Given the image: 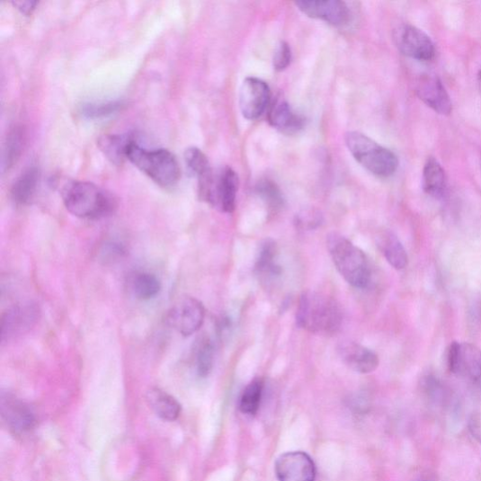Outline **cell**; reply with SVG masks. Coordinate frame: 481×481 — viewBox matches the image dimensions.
I'll list each match as a JSON object with an SVG mask.
<instances>
[{
    "instance_id": "d4e9b609",
    "label": "cell",
    "mask_w": 481,
    "mask_h": 481,
    "mask_svg": "<svg viewBox=\"0 0 481 481\" xmlns=\"http://www.w3.org/2000/svg\"><path fill=\"white\" fill-rule=\"evenodd\" d=\"M25 138L24 129L19 127L14 128L8 135L3 161L4 172L9 171L22 154Z\"/></svg>"
},
{
    "instance_id": "277c9868",
    "label": "cell",
    "mask_w": 481,
    "mask_h": 481,
    "mask_svg": "<svg viewBox=\"0 0 481 481\" xmlns=\"http://www.w3.org/2000/svg\"><path fill=\"white\" fill-rule=\"evenodd\" d=\"M127 159L162 187H174L180 180L178 160L170 151L148 150L133 140L129 146Z\"/></svg>"
},
{
    "instance_id": "8fae6325",
    "label": "cell",
    "mask_w": 481,
    "mask_h": 481,
    "mask_svg": "<svg viewBox=\"0 0 481 481\" xmlns=\"http://www.w3.org/2000/svg\"><path fill=\"white\" fill-rule=\"evenodd\" d=\"M280 481H315L316 468L305 452L292 451L280 456L275 466Z\"/></svg>"
},
{
    "instance_id": "ac0fdd59",
    "label": "cell",
    "mask_w": 481,
    "mask_h": 481,
    "mask_svg": "<svg viewBox=\"0 0 481 481\" xmlns=\"http://www.w3.org/2000/svg\"><path fill=\"white\" fill-rule=\"evenodd\" d=\"M279 247L273 239H265L260 245L255 263V272L262 281H270L282 274L278 263Z\"/></svg>"
},
{
    "instance_id": "484cf974",
    "label": "cell",
    "mask_w": 481,
    "mask_h": 481,
    "mask_svg": "<svg viewBox=\"0 0 481 481\" xmlns=\"http://www.w3.org/2000/svg\"><path fill=\"white\" fill-rule=\"evenodd\" d=\"M215 361V347L208 337L201 338L195 350V363L198 375L201 379L211 373Z\"/></svg>"
},
{
    "instance_id": "ffe728a7",
    "label": "cell",
    "mask_w": 481,
    "mask_h": 481,
    "mask_svg": "<svg viewBox=\"0 0 481 481\" xmlns=\"http://www.w3.org/2000/svg\"><path fill=\"white\" fill-rule=\"evenodd\" d=\"M376 245L394 269L403 270L407 266L406 250L399 238L393 233L386 231L376 236Z\"/></svg>"
},
{
    "instance_id": "2e32d148",
    "label": "cell",
    "mask_w": 481,
    "mask_h": 481,
    "mask_svg": "<svg viewBox=\"0 0 481 481\" xmlns=\"http://www.w3.org/2000/svg\"><path fill=\"white\" fill-rule=\"evenodd\" d=\"M338 351L343 361L355 372L369 374L379 366V355L357 343H343Z\"/></svg>"
},
{
    "instance_id": "4dcf8cb0",
    "label": "cell",
    "mask_w": 481,
    "mask_h": 481,
    "mask_svg": "<svg viewBox=\"0 0 481 481\" xmlns=\"http://www.w3.org/2000/svg\"><path fill=\"white\" fill-rule=\"evenodd\" d=\"M184 160L188 169L198 178H201L212 171L210 162L198 148H190L185 151Z\"/></svg>"
},
{
    "instance_id": "7a4b0ae2",
    "label": "cell",
    "mask_w": 481,
    "mask_h": 481,
    "mask_svg": "<svg viewBox=\"0 0 481 481\" xmlns=\"http://www.w3.org/2000/svg\"><path fill=\"white\" fill-rule=\"evenodd\" d=\"M67 211L82 219H100L114 213L113 196L98 185L85 181L67 183L61 192Z\"/></svg>"
},
{
    "instance_id": "4316f807",
    "label": "cell",
    "mask_w": 481,
    "mask_h": 481,
    "mask_svg": "<svg viewBox=\"0 0 481 481\" xmlns=\"http://www.w3.org/2000/svg\"><path fill=\"white\" fill-rule=\"evenodd\" d=\"M263 383L261 379H255L250 382L245 388L240 403V411L247 415H254L257 414L263 396Z\"/></svg>"
},
{
    "instance_id": "6da1fadb",
    "label": "cell",
    "mask_w": 481,
    "mask_h": 481,
    "mask_svg": "<svg viewBox=\"0 0 481 481\" xmlns=\"http://www.w3.org/2000/svg\"><path fill=\"white\" fill-rule=\"evenodd\" d=\"M297 325L309 333L333 336L343 324L342 309L336 300L316 290L304 291L297 310Z\"/></svg>"
},
{
    "instance_id": "1f68e13d",
    "label": "cell",
    "mask_w": 481,
    "mask_h": 481,
    "mask_svg": "<svg viewBox=\"0 0 481 481\" xmlns=\"http://www.w3.org/2000/svg\"><path fill=\"white\" fill-rule=\"evenodd\" d=\"M323 223V216L320 212L312 210H306L298 214L296 218L297 227L303 229V231H311L319 227Z\"/></svg>"
},
{
    "instance_id": "7c38bea8",
    "label": "cell",
    "mask_w": 481,
    "mask_h": 481,
    "mask_svg": "<svg viewBox=\"0 0 481 481\" xmlns=\"http://www.w3.org/2000/svg\"><path fill=\"white\" fill-rule=\"evenodd\" d=\"M39 315V308L31 303L17 305L8 309L3 316V343L14 340L30 331L37 323Z\"/></svg>"
},
{
    "instance_id": "603a6c76",
    "label": "cell",
    "mask_w": 481,
    "mask_h": 481,
    "mask_svg": "<svg viewBox=\"0 0 481 481\" xmlns=\"http://www.w3.org/2000/svg\"><path fill=\"white\" fill-rule=\"evenodd\" d=\"M133 140L128 135H104L99 138L98 146L112 163L120 164L127 158L129 146Z\"/></svg>"
},
{
    "instance_id": "9c48e42d",
    "label": "cell",
    "mask_w": 481,
    "mask_h": 481,
    "mask_svg": "<svg viewBox=\"0 0 481 481\" xmlns=\"http://www.w3.org/2000/svg\"><path fill=\"white\" fill-rule=\"evenodd\" d=\"M396 45L405 56L416 60L429 61L435 55L432 39L422 30L405 25L395 35Z\"/></svg>"
},
{
    "instance_id": "d6986e66",
    "label": "cell",
    "mask_w": 481,
    "mask_h": 481,
    "mask_svg": "<svg viewBox=\"0 0 481 481\" xmlns=\"http://www.w3.org/2000/svg\"><path fill=\"white\" fill-rule=\"evenodd\" d=\"M423 186L424 192L434 198L442 199L448 190V179L441 163L429 157L424 165Z\"/></svg>"
},
{
    "instance_id": "7402d4cb",
    "label": "cell",
    "mask_w": 481,
    "mask_h": 481,
    "mask_svg": "<svg viewBox=\"0 0 481 481\" xmlns=\"http://www.w3.org/2000/svg\"><path fill=\"white\" fill-rule=\"evenodd\" d=\"M40 181V174L36 167H30L18 177L12 187V199L19 205H26L34 199Z\"/></svg>"
},
{
    "instance_id": "5bb4252c",
    "label": "cell",
    "mask_w": 481,
    "mask_h": 481,
    "mask_svg": "<svg viewBox=\"0 0 481 481\" xmlns=\"http://www.w3.org/2000/svg\"><path fill=\"white\" fill-rule=\"evenodd\" d=\"M0 411L4 423L14 432L24 433L36 425V416L32 409L10 393L2 394Z\"/></svg>"
},
{
    "instance_id": "f1b7e54d",
    "label": "cell",
    "mask_w": 481,
    "mask_h": 481,
    "mask_svg": "<svg viewBox=\"0 0 481 481\" xmlns=\"http://www.w3.org/2000/svg\"><path fill=\"white\" fill-rule=\"evenodd\" d=\"M423 389L427 399L438 407H444L450 404L451 396L447 387L434 376H427L423 382Z\"/></svg>"
},
{
    "instance_id": "5b68a950",
    "label": "cell",
    "mask_w": 481,
    "mask_h": 481,
    "mask_svg": "<svg viewBox=\"0 0 481 481\" xmlns=\"http://www.w3.org/2000/svg\"><path fill=\"white\" fill-rule=\"evenodd\" d=\"M345 141L354 159L373 175L387 178L398 169V157L366 135L350 132L346 135Z\"/></svg>"
},
{
    "instance_id": "30bf717a",
    "label": "cell",
    "mask_w": 481,
    "mask_h": 481,
    "mask_svg": "<svg viewBox=\"0 0 481 481\" xmlns=\"http://www.w3.org/2000/svg\"><path fill=\"white\" fill-rule=\"evenodd\" d=\"M271 93L267 84L256 77H246L241 86L239 103L243 116L256 120L268 107Z\"/></svg>"
},
{
    "instance_id": "44dd1931",
    "label": "cell",
    "mask_w": 481,
    "mask_h": 481,
    "mask_svg": "<svg viewBox=\"0 0 481 481\" xmlns=\"http://www.w3.org/2000/svg\"><path fill=\"white\" fill-rule=\"evenodd\" d=\"M147 402L152 410L165 422H175L182 411L174 396L160 388L148 391Z\"/></svg>"
},
{
    "instance_id": "52a82bcc",
    "label": "cell",
    "mask_w": 481,
    "mask_h": 481,
    "mask_svg": "<svg viewBox=\"0 0 481 481\" xmlns=\"http://www.w3.org/2000/svg\"><path fill=\"white\" fill-rule=\"evenodd\" d=\"M450 372L481 389V350L468 343L454 342L448 351Z\"/></svg>"
},
{
    "instance_id": "d6a6232c",
    "label": "cell",
    "mask_w": 481,
    "mask_h": 481,
    "mask_svg": "<svg viewBox=\"0 0 481 481\" xmlns=\"http://www.w3.org/2000/svg\"><path fill=\"white\" fill-rule=\"evenodd\" d=\"M290 59V48L287 43H285V41H281L275 51L273 58V66L275 70L278 72L285 70L289 66Z\"/></svg>"
},
{
    "instance_id": "3957f363",
    "label": "cell",
    "mask_w": 481,
    "mask_h": 481,
    "mask_svg": "<svg viewBox=\"0 0 481 481\" xmlns=\"http://www.w3.org/2000/svg\"><path fill=\"white\" fill-rule=\"evenodd\" d=\"M326 245L341 276L354 288H367L371 281V269L363 251L336 233L328 235Z\"/></svg>"
},
{
    "instance_id": "f546056e",
    "label": "cell",
    "mask_w": 481,
    "mask_h": 481,
    "mask_svg": "<svg viewBox=\"0 0 481 481\" xmlns=\"http://www.w3.org/2000/svg\"><path fill=\"white\" fill-rule=\"evenodd\" d=\"M121 108L119 101L92 102L82 104L80 113L86 119L97 120L115 114Z\"/></svg>"
},
{
    "instance_id": "9a60e30c",
    "label": "cell",
    "mask_w": 481,
    "mask_h": 481,
    "mask_svg": "<svg viewBox=\"0 0 481 481\" xmlns=\"http://www.w3.org/2000/svg\"><path fill=\"white\" fill-rule=\"evenodd\" d=\"M415 92L429 108L438 114L450 115L452 111L451 99L438 76L426 74L417 79Z\"/></svg>"
},
{
    "instance_id": "83f0119b",
    "label": "cell",
    "mask_w": 481,
    "mask_h": 481,
    "mask_svg": "<svg viewBox=\"0 0 481 481\" xmlns=\"http://www.w3.org/2000/svg\"><path fill=\"white\" fill-rule=\"evenodd\" d=\"M256 192L270 212L278 213L281 210L284 206V198L274 182L268 179L262 180L256 186Z\"/></svg>"
},
{
    "instance_id": "e0dca14e",
    "label": "cell",
    "mask_w": 481,
    "mask_h": 481,
    "mask_svg": "<svg viewBox=\"0 0 481 481\" xmlns=\"http://www.w3.org/2000/svg\"><path fill=\"white\" fill-rule=\"evenodd\" d=\"M268 120L272 127L287 135L298 133L305 122L304 118L292 110L289 102L281 97L271 102Z\"/></svg>"
},
{
    "instance_id": "cb8c5ba5",
    "label": "cell",
    "mask_w": 481,
    "mask_h": 481,
    "mask_svg": "<svg viewBox=\"0 0 481 481\" xmlns=\"http://www.w3.org/2000/svg\"><path fill=\"white\" fill-rule=\"evenodd\" d=\"M131 288L138 299L147 301L159 294L161 282L156 275L143 272L133 279Z\"/></svg>"
},
{
    "instance_id": "8992f818",
    "label": "cell",
    "mask_w": 481,
    "mask_h": 481,
    "mask_svg": "<svg viewBox=\"0 0 481 481\" xmlns=\"http://www.w3.org/2000/svg\"><path fill=\"white\" fill-rule=\"evenodd\" d=\"M239 179L231 167L208 173L198 179L199 196L217 210L232 214L236 210Z\"/></svg>"
},
{
    "instance_id": "836d02e7",
    "label": "cell",
    "mask_w": 481,
    "mask_h": 481,
    "mask_svg": "<svg viewBox=\"0 0 481 481\" xmlns=\"http://www.w3.org/2000/svg\"><path fill=\"white\" fill-rule=\"evenodd\" d=\"M468 426L472 437L481 445V414L473 413L468 418Z\"/></svg>"
},
{
    "instance_id": "ba28073f",
    "label": "cell",
    "mask_w": 481,
    "mask_h": 481,
    "mask_svg": "<svg viewBox=\"0 0 481 481\" xmlns=\"http://www.w3.org/2000/svg\"><path fill=\"white\" fill-rule=\"evenodd\" d=\"M205 308L194 298H185L173 307L167 315V323L183 337H191L204 324Z\"/></svg>"
},
{
    "instance_id": "e575fe53",
    "label": "cell",
    "mask_w": 481,
    "mask_h": 481,
    "mask_svg": "<svg viewBox=\"0 0 481 481\" xmlns=\"http://www.w3.org/2000/svg\"><path fill=\"white\" fill-rule=\"evenodd\" d=\"M13 4L23 13L29 14L35 9L38 3L36 2H15V3H13Z\"/></svg>"
},
{
    "instance_id": "4fadbf2b",
    "label": "cell",
    "mask_w": 481,
    "mask_h": 481,
    "mask_svg": "<svg viewBox=\"0 0 481 481\" xmlns=\"http://www.w3.org/2000/svg\"><path fill=\"white\" fill-rule=\"evenodd\" d=\"M296 4L307 16L322 19L336 27L346 25L351 17L347 4L341 0H303Z\"/></svg>"
},
{
    "instance_id": "d590c367",
    "label": "cell",
    "mask_w": 481,
    "mask_h": 481,
    "mask_svg": "<svg viewBox=\"0 0 481 481\" xmlns=\"http://www.w3.org/2000/svg\"><path fill=\"white\" fill-rule=\"evenodd\" d=\"M477 81H478V86H479V90L481 92V68L478 72V76H477Z\"/></svg>"
}]
</instances>
